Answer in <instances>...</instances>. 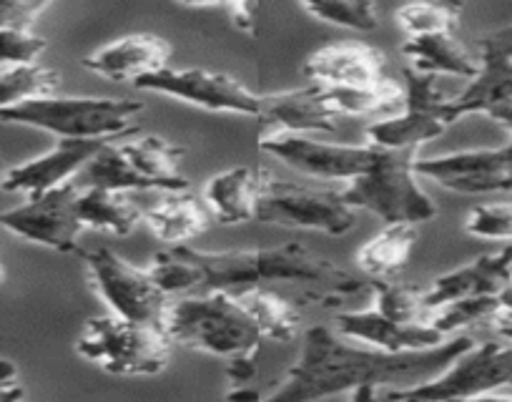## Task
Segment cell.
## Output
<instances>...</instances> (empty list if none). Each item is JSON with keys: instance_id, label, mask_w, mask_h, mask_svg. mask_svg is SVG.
<instances>
[{"instance_id": "cell-9", "label": "cell", "mask_w": 512, "mask_h": 402, "mask_svg": "<svg viewBox=\"0 0 512 402\" xmlns=\"http://www.w3.org/2000/svg\"><path fill=\"white\" fill-rule=\"evenodd\" d=\"M93 294L108 307L113 317L139 325L164 327L169 297L156 287L149 269H139L108 247L88 249L81 254Z\"/></svg>"}, {"instance_id": "cell-1", "label": "cell", "mask_w": 512, "mask_h": 402, "mask_svg": "<svg viewBox=\"0 0 512 402\" xmlns=\"http://www.w3.org/2000/svg\"><path fill=\"white\" fill-rule=\"evenodd\" d=\"M470 347H475L470 335H455L432 350L387 355L349 345L329 327L314 325L304 332L299 360L262 402H322L362 385H422L445 372Z\"/></svg>"}, {"instance_id": "cell-25", "label": "cell", "mask_w": 512, "mask_h": 402, "mask_svg": "<svg viewBox=\"0 0 512 402\" xmlns=\"http://www.w3.org/2000/svg\"><path fill=\"white\" fill-rule=\"evenodd\" d=\"M78 214H81V222L86 229L113 234V237H128L144 222V212L136 207L131 194L98 189V186H81Z\"/></svg>"}, {"instance_id": "cell-8", "label": "cell", "mask_w": 512, "mask_h": 402, "mask_svg": "<svg viewBox=\"0 0 512 402\" xmlns=\"http://www.w3.org/2000/svg\"><path fill=\"white\" fill-rule=\"evenodd\" d=\"M512 387V342H482L445 372L412 387H392L390 402H470Z\"/></svg>"}, {"instance_id": "cell-22", "label": "cell", "mask_w": 512, "mask_h": 402, "mask_svg": "<svg viewBox=\"0 0 512 402\" xmlns=\"http://www.w3.org/2000/svg\"><path fill=\"white\" fill-rule=\"evenodd\" d=\"M156 239L166 247H186L191 239L201 237L209 229L211 217L194 194L186 191H161L156 204L141 209Z\"/></svg>"}, {"instance_id": "cell-19", "label": "cell", "mask_w": 512, "mask_h": 402, "mask_svg": "<svg viewBox=\"0 0 512 402\" xmlns=\"http://www.w3.org/2000/svg\"><path fill=\"white\" fill-rule=\"evenodd\" d=\"M171 43L154 33L123 36L83 58V68L108 81H141L169 68Z\"/></svg>"}, {"instance_id": "cell-35", "label": "cell", "mask_w": 512, "mask_h": 402, "mask_svg": "<svg viewBox=\"0 0 512 402\" xmlns=\"http://www.w3.org/2000/svg\"><path fill=\"white\" fill-rule=\"evenodd\" d=\"M465 232L487 242H512V204H480L467 214Z\"/></svg>"}, {"instance_id": "cell-38", "label": "cell", "mask_w": 512, "mask_h": 402, "mask_svg": "<svg viewBox=\"0 0 512 402\" xmlns=\"http://www.w3.org/2000/svg\"><path fill=\"white\" fill-rule=\"evenodd\" d=\"M224 372L234 385H249V382L259 375V367H256V352H244V355L229 357V360H226Z\"/></svg>"}, {"instance_id": "cell-21", "label": "cell", "mask_w": 512, "mask_h": 402, "mask_svg": "<svg viewBox=\"0 0 512 402\" xmlns=\"http://www.w3.org/2000/svg\"><path fill=\"white\" fill-rule=\"evenodd\" d=\"M123 159L136 171L149 191H186L189 181L181 174L179 164L184 159V146L161 136H141V139L118 144Z\"/></svg>"}, {"instance_id": "cell-39", "label": "cell", "mask_w": 512, "mask_h": 402, "mask_svg": "<svg viewBox=\"0 0 512 402\" xmlns=\"http://www.w3.org/2000/svg\"><path fill=\"white\" fill-rule=\"evenodd\" d=\"M480 53H495V56L510 58L512 61V23L487 33L480 41Z\"/></svg>"}, {"instance_id": "cell-30", "label": "cell", "mask_w": 512, "mask_h": 402, "mask_svg": "<svg viewBox=\"0 0 512 402\" xmlns=\"http://www.w3.org/2000/svg\"><path fill=\"white\" fill-rule=\"evenodd\" d=\"M500 307L497 297H475V299H460V302H450V305L440 307V310L430 312L425 325L440 332L442 337L460 335L462 330L480 325H492Z\"/></svg>"}, {"instance_id": "cell-26", "label": "cell", "mask_w": 512, "mask_h": 402, "mask_svg": "<svg viewBox=\"0 0 512 402\" xmlns=\"http://www.w3.org/2000/svg\"><path fill=\"white\" fill-rule=\"evenodd\" d=\"M239 305L244 307L246 315L254 320L256 330L262 335V340L272 342H292L299 335V327H302V312L294 305L292 299L282 297V294L272 292L267 287L249 289V292L239 294Z\"/></svg>"}, {"instance_id": "cell-18", "label": "cell", "mask_w": 512, "mask_h": 402, "mask_svg": "<svg viewBox=\"0 0 512 402\" xmlns=\"http://www.w3.org/2000/svg\"><path fill=\"white\" fill-rule=\"evenodd\" d=\"M384 68H387V58L379 48L369 43L344 41L312 53L304 66V76L312 78L319 86L374 88L390 81Z\"/></svg>"}, {"instance_id": "cell-47", "label": "cell", "mask_w": 512, "mask_h": 402, "mask_svg": "<svg viewBox=\"0 0 512 402\" xmlns=\"http://www.w3.org/2000/svg\"><path fill=\"white\" fill-rule=\"evenodd\" d=\"M510 277H512V267H510Z\"/></svg>"}, {"instance_id": "cell-2", "label": "cell", "mask_w": 512, "mask_h": 402, "mask_svg": "<svg viewBox=\"0 0 512 402\" xmlns=\"http://www.w3.org/2000/svg\"><path fill=\"white\" fill-rule=\"evenodd\" d=\"M186 257L196 264L201 274V287L206 292H226L231 297L249 292V289L269 284H302L309 289V297L329 305L332 299L349 297L364 289V282L337 267L329 259L317 257L312 249L299 242L282 247L259 249H231V252H201L186 244Z\"/></svg>"}, {"instance_id": "cell-7", "label": "cell", "mask_w": 512, "mask_h": 402, "mask_svg": "<svg viewBox=\"0 0 512 402\" xmlns=\"http://www.w3.org/2000/svg\"><path fill=\"white\" fill-rule=\"evenodd\" d=\"M256 222L342 237L357 227V212L342 199L339 191L294 184L262 169Z\"/></svg>"}, {"instance_id": "cell-28", "label": "cell", "mask_w": 512, "mask_h": 402, "mask_svg": "<svg viewBox=\"0 0 512 402\" xmlns=\"http://www.w3.org/2000/svg\"><path fill=\"white\" fill-rule=\"evenodd\" d=\"M61 88V76L43 63H26L0 71V111L38 101V98L56 96Z\"/></svg>"}, {"instance_id": "cell-42", "label": "cell", "mask_w": 512, "mask_h": 402, "mask_svg": "<svg viewBox=\"0 0 512 402\" xmlns=\"http://www.w3.org/2000/svg\"><path fill=\"white\" fill-rule=\"evenodd\" d=\"M262 392L249 385H236L234 390L226 392V402H262Z\"/></svg>"}, {"instance_id": "cell-11", "label": "cell", "mask_w": 512, "mask_h": 402, "mask_svg": "<svg viewBox=\"0 0 512 402\" xmlns=\"http://www.w3.org/2000/svg\"><path fill=\"white\" fill-rule=\"evenodd\" d=\"M445 96L435 76L405 68V111L392 119L374 121L367 129L369 146L377 149H420L425 141L437 139L450 129Z\"/></svg>"}, {"instance_id": "cell-27", "label": "cell", "mask_w": 512, "mask_h": 402, "mask_svg": "<svg viewBox=\"0 0 512 402\" xmlns=\"http://www.w3.org/2000/svg\"><path fill=\"white\" fill-rule=\"evenodd\" d=\"M417 232L412 224H390L357 252V264L372 279H392L410 264Z\"/></svg>"}, {"instance_id": "cell-33", "label": "cell", "mask_w": 512, "mask_h": 402, "mask_svg": "<svg viewBox=\"0 0 512 402\" xmlns=\"http://www.w3.org/2000/svg\"><path fill=\"white\" fill-rule=\"evenodd\" d=\"M151 279L156 287L169 297V294L189 292V289L201 287V274L196 264L186 257L184 247H169L154 257L149 267Z\"/></svg>"}, {"instance_id": "cell-3", "label": "cell", "mask_w": 512, "mask_h": 402, "mask_svg": "<svg viewBox=\"0 0 512 402\" xmlns=\"http://www.w3.org/2000/svg\"><path fill=\"white\" fill-rule=\"evenodd\" d=\"M141 111L144 104L128 98L48 96L0 111V124L46 131L58 141H116L118 136L139 131L134 119Z\"/></svg>"}, {"instance_id": "cell-20", "label": "cell", "mask_w": 512, "mask_h": 402, "mask_svg": "<svg viewBox=\"0 0 512 402\" xmlns=\"http://www.w3.org/2000/svg\"><path fill=\"white\" fill-rule=\"evenodd\" d=\"M262 121L264 134H317V131L337 129V114L327 101V91L319 83L262 96Z\"/></svg>"}, {"instance_id": "cell-41", "label": "cell", "mask_w": 512, "mask_h": 402, "mask_svg": "<svg viewBox=\"0 0 512 402\" xmlns=\"http://www.w3.org/2000/svg\"><path fill=\"white\" fill-rule=\"evenodd\" d=\"M219 11H226L229 13V21L231 26L236 28V31L241 33H254V13H256V6H251V3H226V6H216Z\"/></svg>"}, {"instance_id": "cell-16", "label": "cell", "mask_w": 512, "mask_h": 402, "mask_svg": "<svg viewBox=\"0 0 512 402\" xmlns=\"http://www.w3.org/2000/svg\"><path fill=\"white\" fill-rule=\"evenodd\" d=\"M334 332L344 340L362 342L372 350L387 352V355H407V352H425L432 347L445 345L450 337H442L425 322L400 325L379 315L374 307L357 312H339L334 317Z\"/></svg>"}, {"instance_id": "cell-24", "label": "cell", "mask_w": 512, "mask_h": 402, "mask_svg": "<svg viewBox=\"0 0 512 402\" xmlns=\"http://www.w3.org/2000/svg\"><path fill=\"white\" fill-rule=\"evenodd\" d=\"M204 201L219 224L256 222L259 204V171L236 166L211 176L204 189Z\"/></svg>"}, {"instance_id": "cell-6", "label": "cell", "mask_w": 512, "mask_h": 402, "mask_svg": "<svg viewBox=\"0 0 512 402\" xmlns=\"http://www.w3.org/2000/svg\"><path fill=\"white\" fill-rule=\"evenodd\" d=\"M174 342L159 325L91 317L76 337V355L116 377H154L169 367Z\"/></svg>"}, {"instance_id": "cell-5", "label": "cell", "mask_w": 512, "mask_h": 402, "mask_svg": "<svg viewBox=\"0 0 512 402\" xmlns=\"http://www.w3.org/2000/svg\"><path fill=\"white\" fill-rule=\"evenodd\" d=\"M377 149V146H374ZM417 149H379L372 169L339 189L354 212L364 209L390 224H422L437 217V204L417 184Z\"/></svg>"}, {"instance_id": "cell-10", "label": "cell", "mask_w": 512, "mask_h": 402, "mask_svg": "<svg viewBox=\"0 0 512 402\" xmlns=\"http://www.w3.org/2000/svg\"><path fill=\"white\" fill-rule=\"evenodd\" d=\"M470 114H485L510 129V144L500 149H485L487 161L497 179V191L512 194V61L480 53V73L470 81V86L447 104V124L465 119Z\"/></svg>"}, {"instance_id": "cell-32", "label": "cell", "mask_w": 512, "mask_h": 402, "mask_svg": "<svg viewBox=\"0 0 512 402\" xmlns=\"http://www.w3.org/2000/svg\"><path fill=\"white\" fill-rule=\"evenodd\" d=\"M302 11L317 21L349 28V31L372 33L379 28V8L367 0H359V3L354 0H314V3H302Z\"/></svg>"}, {"instance_id": "cell-36", "label": "cell", "mask_w": 512, "mask_h": 402, "mask_svg": "<svg viewBox=\"0 0 512 402\" xmlns=\"http://www.w3.org/2000/svg\"><path fill=\"white\" fill-rule=\"evenodd\" d=\"M48 3H16V0H0V26H16L31 31Z\"/></svg>"}, {"instance_id": "cell-17", "label": "cell", "mask_w": 512, "mask_h": 402, "mask_svg": "<svg viewBox=\"0 0 512 402\" xmlns=\"http://www.w3.org/2000/svg\"><path fill=\"white\" fill-rule=\"evenodd\" d=\"M510 267L512 244H505V247L497 249V252L482 254V257L472 259V262L442 274V277H437L435 282L425 289L427 315L440 310V307L450 305V302H460V299L500 297L502 289H505L507 284H512Z\"/></svg>"}, {"instance_id": "cell-43", "label": "cell", "mask_w": 512, "mask_h": 402, "mask_svg": "<svg viewBox=\"0 0 512 402\" xmlns=\"http://www.w3.org/2000/svg\"><path fill=\"white\" fill-rule=\"evenodd\" d=\"M349 402H377V385H362L349 392Z\"/></svg>"}, {"instance_id": "cell-45", "label": "cell", "mask_w": 512, "mask_h": 402, "mask_svg": "<svg viewBox=\"0 0 512 402\" xmlns=\"http://www.w3.org/2000/svg\"><path fill=\"white\" fill-rule=\"evenodd\" d=\"M0 279H3V264H0Z\"/></svg>"}, {"instance_id": "cell-14", "label": "cell", "mask_w": 512, "mask_h": 402, "mask_svg": "<svg viewBox=\"0 0 512 402\" xmlns=\"http://www.w3.org/2000/svg\"><path fill=\"white\" fill-rule=\"evenodd\" d=\"M259 149L309 179L347 184L367 174L379 156V149L369 144H329L299 134H264L259 136Z\"/></svg>"}, {"instance_id": "cell-40", "label": "cell", "mask_w": 512, "mask_h": 402, "mask_svg": "<svg viewBox=\"0 0 512 402\" xmlns=\"http://www.w3.org/2000/svg\"><path fill=\"white\" fill-rule=\"evenodd\" d=\"M497 299H500V307H497V315L490 327L502 337V340L512 342V284H507Z\"/></svg>"}, {"instance_id": "cell-23", "label": "cell", "mask_w": 512, "mask_h": 402, "mask_svg": "<svg viewBox=\"0 0 512 402\" xmlns=\"http://www.w3.org/2000/svg\"><path fill=\"white\" fill-rule=\"evenodd\" d=\"M410 68L427 76H455L472 81L480 73V56H472L455 38V33H435V36L405 38L400 46Z\"/></svg>"}, {"instance_id": "cell-29", "label": "cell", "mask_w": 512, "mask_h": 402, "mask_svg": "<svg viewBox=\"0 0 512 402\" xmlns=\"http://www.w3.org/2000/svg\"><path fill=\"white\" fill-rule=\"evenodd\" d=\"M374 310L382 317L400 325L425 322V289L410 287V284L392 282V279H374Z\"/></svg>"}, {"instance_id": "cell-15", "label": "cell", "mask_w": 512, "mask_h": 402, "mask_svg": "<svg viewBox=\"0 0 512 402\" xmlns=\"http://www.w3.org/2000/svg\"><path fill=\"white\" fill-rule=\"evenodd\" d=\"M111 141H56L51 151L11 166L0 179V189L11 194L38 196L73 181L78 171Z\"/></svg>"}, {"instance_id": "cell-37", "label": "cell", "mask_w": 512, "mask_h": 402, "mask_svg": "<svg viewBox=\"0 0 512 402\" xmlns=\"http://www.w3.org/2000/svg\"><path fill=\"white\" fill-rule=\"evenodd\" d=\"M0 402H26V387L18 382L16 362L0 357Z\"/></svg>"}, {"instance_id": "cell-44", "label": "cell", "mask_w": 512, "mask_h": 402, "mask_svg": "<svg viewBox=\"0 0 512 402\" xmlns=\"http://www.w3.org/2000/svg\"><path fill=\"white\" fill-rule=\"evenodd\" d=\"M470 402H512V392H490V395L475 397V400Z\"/></svg>"}, {"instance_id": "cell-13", "label": "cell", "mask_w": 512, "mask_h": 402, "mask_svg": "<svg viewBox=\"0 0 512 402\" xmlns=\"http://www.w3.org/2000/svg\"><path fill=\"white\" fill-rule=\"evenodd\" d=\"M139 91L176 98L211 114H234L259 119L262 96H256L239 78L204 68H166V71L136 81Z\"/></svg>"}, {"instance_id": "cell-34", "label": "cell", "mask_w": 512, "mask_h": 402, "mask_svg": "<svg viewBox=\"0 0 512 402\" xmlns=\"http://www.w3.org/2000/svg\"><path fill=\"white\" fill-rule=\"evenodd\" d=\"M46 48V38L36 36L28 28L0 26V71L13 66H26V63H38Z\"/></svg>"}, {"instance_id": "cell-46", "label": "cell", "mask_w": 512, "mask_h": 402, "mask_svg": "<svg viewBox=\"0 0 512 402\" xmlns=\"http://www.w3.org/2000/svg\"><path fill=\"white\" fill-rule=\"evenodd\" d=\"M3 169H6V166H3V161H0V171H3Z\"/></svg>"}, {"instance_id": "cell-31", "label": "cell", "mask_w": 512, "mask_h": 402, "mask_svg": "<svg viewBox=\"0 0 512 402\" xmlns=\"http://www.w3.org/2000/svg\"><path fill=\"white\" fill-rule=\"evenodd\" d=\"M460 3H410L397 11V23L407 38L455 33L460 26Z\"/></svg>"}, {"instance_id": "cell-4", "label": "cell", "mask_w": 512, "mask_h": 402, "mask_svg": "<svg viewBox=\"0 0 512 402\" xmlns=\"http://www.w3.org/2000/svg\"><path fill=\"white\" fill-rule=\"evenodd\" d=\"M164 332L174 345L206 355L229 357L259 352L262 335L239 299L226 292H206L169 302Z\"/></svg>"}, {"instance_id": "cell-12", "label": "cell", "mask_w": 512, "mask_h": 402, "mask_svg": "<svg viewBox=\"0 0 512 402\" xmlns=\"http://www.w3.org/2000/svg\"><path fill=\"white\" fill-rule=\"evenodd\" d=\"M78 194L81 186L73 179L46 194L28 196L21 207L0 212V229L53 252L76 254L78 237L86 229L78 214Z\"/></svg>"}]
</instances>
